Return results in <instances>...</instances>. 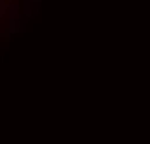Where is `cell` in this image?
Returning <instances> with one entry per match:
<instances>
[{
  "label": "cell",
  "instance_id": "obj_2",
  "mask_svg": "<svg viewBox=\"0 0 150 144\" xmlns=\"http://www.w3.org/2000/svg\"><path fill=\"white\" fill-rule=\"evenodd\" d=\"M23 10H25V12H23V14H25V16H31V14H33V10H31V2H28V4H25V6H23Z\"/></svg>",
  "mask_w": 150,
  "mask_h": 144
},
{
  "label": "cell",
  "instance_id": "obj_1",
  "mask_svg": "<svg viewBox=\"0 0 150 144\" xmlns=\"http://www.w3.org/2000/svg\"><path fill=\"white\" fill-rule=\"evenodd\" d=\"M20 6L18 4H10L8 6V29L10 33H16L20 31Z\"/></svg>",
  "mask_w": 150,
  "mask_h": 144
},
{
  "label": "cell",
  "instance_id": "obj_3",
  "mask_svg": "<svg viewBox=\"0 0 150 144\" xmlns=\"http://www.w3.org/2000/svg\"><path fill=\"white\" fill-rule=\"evenodd\" d=\"M4 14H6V10H4V4H2V2H0V20H2V18H4Z\"/></svg>",
  "mask_w": 150,
  "mask_h": 144
}]
</instances>
